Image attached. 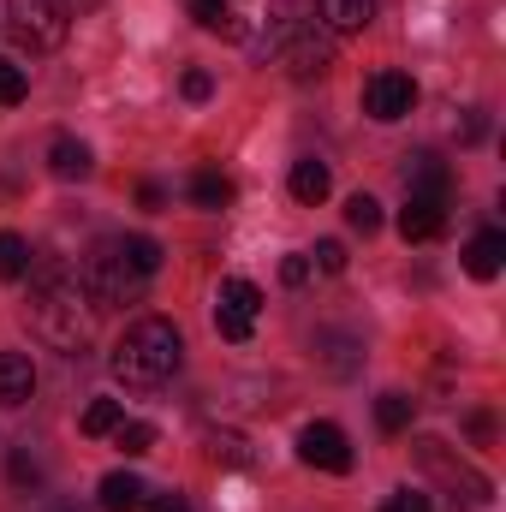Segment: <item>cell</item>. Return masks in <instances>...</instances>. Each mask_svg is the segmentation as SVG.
<instances>
[{
	"label": "cell",
	"mask_w": 506,
	"mask_h": 512,
	"mask_svg": "<svg viewBox=\"0 0 506 512\" xmlns=\"http://www.w3.org/2000/svg\"><path fill=\"white\" fill-rule=\"evenodd\" d=\"M155 268H161V245H155V239H143V233H131V239H102L96 251L84 256L78 286L90 292L96 310H108V304H137L143 286L155 280Z\"/></svg>",
	"instance_id": "6da1fadb"
},
{
	"label": "cell",
	"mask_w": 506,
	"mask_h": 512,
	"mask_svg": "<svg viewBox=\"0 0 506 512\" xmlns=\"http://www.w3.org/2000/svg\"><path fill=\"white\" fill-rule=\"evenodd\" d=\"M30 328H36L42 346H54V352H66V358L90 346V334H96V304H90V292L78 286V274H42L36 298H30Z\"/></svg>",
	"instance_id": "7a4b0ae2"
},
{
	"label": "cell",
	"mask_w": 506,
	"mask_h": 512,
	"mask_svg": "<svg viewBox=\"0 0 506 512\" xmlns=\"http://www.w3.org/2000/svg\"><path fill=\"white\" fill-rule=\"evenodd\" d=\"M179 358H185L179 328L167 316H143V322H131L126 334H120V346H114L108 364H114V376L126 387H161L179 370Z\"/></svg>",
	"instance_id": "3957f363"
},
{
	"label": "cell",
	"mask_w": 506,
	"mask_h": 512,
	"mask_svg": "<svg viewBox=\"0 0 506 512\" xmlns=\"http://www.w3.org/2000/svg\"><path fill=\"white\" fill-rule=\"evenodd\" d=\"M6 18H12V36L30 48V54H54L72 30V6L66 0H6Z\"/></svg>",
	"instance_id": "277c9868"
},
{
	"label": "cell",
	"mask_w": 506,
	"mask_h": 512,
	"mask_svg": "<svg viewBox=\"0 0 506 512\" xmlns=\"http://www.w3.org/2000/svg\"><path fill=\"white\" fill-rule=\"evenodd\" d=\"M417 459H423L429 477H441V483L453 489V501H465V507H489V477H477V471H471L465 459H453L441 441H423Z\"/></svg>",
	"instance_id": "5b68a950"
},
{
	"label": "cell",
	"mask_w": 506,
	"mask_h": 512,
	"mask_svg": "<svg viewBox=\"0 0 506 512\" xmlns=\"http://www.w3.org/2000/svg\"><path fill=\"white\" fill-rule=\"evenodd\" d=\"M256 310H262V292H256L251 280H221V298H215V328H221V340L245 346L251 328H256Z\"/></svg>",
	"instance_id": "8992f818"
},
{
	"label": "cell",
	"mask_w": 506,
	"mask_h": 512,
	"mask_svg": "<svg viewBox=\"0 0 506 512\" xmlns=\"http://www.w3.org/2000/svg\"><path fill=\"white\" fill-rule=\"evenodd\" d=\"M280 66H286V78H298V84L328 78V66H334V42L316 36V30H286V42H280Z\"/></svg>",
	"instance_id": "52a82bcc"
},
{
	"label": "cell",
	"mask_w": 506,
	"mask_h": 512,
	"mask_svg": "<svg viewBox=\"0 0 506 512\" xmlns=\"http://www.w3.org/2000/svg\"><path fill=\"white\" fill-rule=\"evenodd\" d=\"M417 108V84L405 78V72H376L370 84H364V114L381 120V126H393V120H405Z\"/></svg>",
	"instance_id": "ba28073f"
},
{
	"label": "cell",
	"mask_w": 506,
	"mask_h": 512,
	"mask_svg": "<svg viewBox=\"0 0 506 512\" xmlns=\"http://www.w3.org/2000/svg\"><path fill=\"white\" fill-rule=\"evenodd\" d=\"M298 453H304V465H316V471H334V477L352 471V441H346L334 423H310V429L298 435Z\"/></svg>",
	"instance_id": "9c48e42d"
},
{
	"label": "cell",
	"mask_w": 506,
	"mask_h": 512,
	"mask_svg": "<svg viewBox=\"0 0 506 512\" xmlns=\"http://www.w3.org/2000/svg\"><path fill=\"white\" fill-rule=\"evenodd\" d=\"M399 233H405V245L441 239V233H447V197H405V209H399Z\"/></svg>",
	"instance_id": "30bf717a"
},
{
	"label": "cell",
	"mask_w": 506,
	"mask_h": 512,
	"mask_svg": "<svg viewBox=\"0 0 506 512\" xmlns=\"http://www.w3.org/2000/svg\"><path fill=\"white\" fill-rule=\"evenodd\" d=\"M30 393H36V364L24 352H0V411L30 405Z\"/></svg>",
	"instance_id": "8fae6325"
},
{
	"label": "cell",
	"mask_w": 506,
	"mask_h": 512,
	"mask_svg": "<svg viewBox=\"0 0 506 512\" xmlns=\"http://www.w3.org/2000/svg\"><path fill=\"white\" fill-rule=\"evenodd\" d=\"M405 191H411V197H447V191H453L447 161H441V155H411V161H405Z\"/></svg>",
	"instance_id": "7c38bea8"
},
{
	"label": "cell",
	"mask_w": 506,
	"mask_h": 512,
	"mask_svg": "<svg viewBox=\"0 0 506 512\" xmlns=\"http://www.w3.org/2000/svg\"><path fill=\"white\" fill-rule=\"evenodd\" d=\"M501 268H506V233L489 227V233H477V239L465 245V274H471V280H495Z\"/></svg>",
	"instance_id": "4fadbf2b"
},
{
	"label": "cell",
	"mask_w": 506,
	"mask_h": 512,
	"mask_svg": "<svg viewBox=\"0 0 506 512\" xmlns=\"http://www.w3.org/2000/svg\"><path fill=\"white\" fill-rule=\"evenodd\" d=\"M90 167H96V161H90V149H84L78 137H54V143H48V173H54V179L72 185V179H90Z\"/></svg>",
	"instance_id": "5bb4252c"
},
{
	"label": "cell",
	"mask_w": 506,
	"mask_h": 512,
	"mask_svg": "<svg viewBox=\"0 0 506 512\" xmlns=\"http://www.w3.org/2000/svg\"><path fill=\"white\" fill-rule=\"evenodd\" d=\"M143 495H149V489H143L131 471H108V477H102V489H96V507H102V512H137V507H143Z\"/></svg>",
	"instance_id": "9a60e30c"
},
{
	"label": "cell",
	"mask_w": 506,
	"mask_h": 512,
	"mask_svg": "<svg viewBox=\"0 0 506 512\" xmlns=\"http://www.w3.org/2000/svg\"><path fill=\"white\" fill-rule=\"evenodd\" d=\"M370 18H376V0H322V24L334 36H358Z\"/></svg>",
	"instance_id": "2e32d148"
},
{
	"label": "cell",
	"mask_w": 506,
	"mask_h": 512,
	"mask_svg": "<svg viewBox=\"0 0 506 512\" xmlns=\"http://www.w3.org/2000/svg\"><path fill=\"white\" fill-rule=\"evenodd\" d=\"M233 197H239V191H233L227 173H215V167H197V173H191V203H197V209H227Z\"/></svg>",
	"instance_id": "e0dca14e"
},
{
	"label": "cell",
	"mask_w": 506,
	"mask_h": 512,
	"mask_svg": "<svg viewBox=\"0 0 506 512\" xmlns=\"http://www.w3.org/2000/svg\"><path fill=\"white\" fill-rule=\"evenodd\" d=\"M292 197L316 209V203L328 197V167H322V161H292Z\"/></svg>",
	"instance_id": "ac0fdd59"
},
{
	"label": "cell",
	"mask_w": 506,
	"mask_h": 512,
	"mask_svg": "<svg viewBox=\"0 0 506 512\" xmlns=\"http://www.w3.org/2000/svg\"><path fill=\"white\" fill-rule=\"evenodd\" d=\"M411 399L405 393H381L376 399V423H381V435H399V429H411Z\"/></svg>",
	"instance_id": "d6986e66"
},
{
	"label": "cell",
	"mask_w": 506,
	"mask_h": 512,
	"mask_svg": "<svg viewBox=\"0 0 506 512\" xmlns=\"http://www.w3.org/2000/svg\"><path fill=\"white\" fill-rule=\"evenodd\" d=\"M126 423V405L120 399H90V411H84V435H114Z\"/></svg>",
	"instance_id": "ffe728a7"
},
{
	"label": "cell",
	"mask_w": 506,
	"mask_h": 512,
	"mask_svg": "<svg viewBox=\"0 0 506 512\" xmlns=\"http://www.w3.org/2000/svg\"><path fill=\"white\" fill-rule=\"evenodd\" d=\"M30 274V245L18 233H0V280H24Z\"/></svg>",
	"instance_id": "44dd1931"
},
{
	"label": "cell",
	"mask_w": 506,
	"mask_h": 512,
	"mask_svg": "<svg viewBox=\"0 0 506 512\" xmlns=\"http://www.w3.org/2000/svg\"><path fill=\"white\" fill-rule=\"evenodd\" d=\"M24 96H30V72H24L18 60L0 54V108H18Z\"/></svg>",
	"instance_id": "7402d4cb"
},
{
	"label": "cell",
	"mask_w": 506,
	"mask_h": 512,
	"mask_svg": "<svg viewBox=\"0 0 506 512\" xmlns=\"http://www.w3.org/2000/svg\"><path fill=\"white\" fill-rule=\"evenodd\" d=\"M114 435H120V453H126V459H143V453L155 447V423H120Z\"/></svg>",
	"instance_id": "603a6c76"
},
{
	"label": "cell",
	"mask_w": 506,
	"mask_h": 512,
	"mask_svg": "<svg viewBox=\"0 0 506 512\" xmlns=\"http://www.w3.org/2000/svg\"><path fill=\"white\" fill-rule=\"evenodd\" d=\"M346 221H352V233H376V227H381V203L358 191V197L346 203Z\"/></svg>",
	"instance_id": "cb8c5ba5"
},
{
	"label": "cell",
	"mask_w": 506,
	"mask_h": 512,
	"mask_svg": "<svg viewBox=\"0 0 506 512\" xmlns=\"http://www.w3.org/2000/svg\"><path fill=\"white\" fill-rule=\"evenodd\" d=\"M191 18H197L203 30H233V12H227V0H191Z\"/></svg>",
	"instance_id": "d4e9b609"
},
{
	"label": "cell",
	"mask_w": 506,
	"mask_h": 512,
	"mask_svg": "<svg viewBox=\"0 0 506 512\" xmlns=\"http://www.w3.org/2000/svg\"><path fill=\"white\" fill-rule=\"evenodd\" d=\"M310 268H322V274H340V268H346V245H340V239H322V245L310 251Z\"/></svg>",
	"instance_id": "484cf974"
},
{
	"label": "cell",
	"mask_w": 506,
	"mask_h": 512,
	"mask_svg": "<svg viewBox=\"0 0 506 512\" xmlns=\"http://www.w3.org/2000/svg\"><path fill=\"white\" fill-rule=\"evenodd\" d=\"M209 453H215L221 465H251V453H245V441H239V435H215V441H209Z\"/></svg>",
	"instance_id": "4316f807"
},
{
	"label": "cell",
	"mask_w": 506,
	"mask_h": 512,
	"mask_svg": "<svg viewBox=\"0 0 506 512\" xmlns=\"http://www.w3.org/2000/svg\"><path fill=\"white\" fill-rule=\"evenodd\" d=\"M381 512H429V495L423 489H399V495H387Z\"/></svg>",
	"instance_id": "83f0119b"
},
{
	"label": "cell",
	"mask_w": 506,
	"mask_h": 512,
	"mask_svg": "<svg viewBox=\"0 0 506 512\" xmlns=\"http://www.w3.org/2000/svg\"><path fill=\"white\" fill-rule=\"evenodd\" d=\"M310 274H316V268H310V256H286V262H280V280H286V286H304Z\"/></svg>",
	"instance_id": "f1b7e54d"
},
{
	"label": "cell",
	"mask_w": 506,
	"mask_h": 512,
	"mask_svg": "<svg viewBox=\"0 0 506 512\" xmlns=\"http://www.w3.org/2000/svg\"><path fill=\"white\" fill-rule=\"evenodd\" d=\"M137 512H185V495H179V489H167V495H143V507Z\"/></svg>",
	"instance_id": "f546056e"
},
{
	"label": "cell",
	"mask_w": 506,
	"mask_h": 512,
	"mask_svg": "<svg viewBox=\"0 0 506 512\" xmlns=\"http://www.w3.org/2000/svg\"><path fill=\"white\" fill-rule=\"evenodd\" d=\"M179 90H185V96H191V102H209V90H215V84H209V72H197V66H191V72H185V84H179Z\"/></svg>",
	"instance_id": "4dcf8cb0"
},
{
	"label": "cell",
	"mask_w": 506,
	"mask_h": 512,
	"mask_svg": "<svg viewBox=\"0 0 506 512\" xmlns=\"http://www.w3.org/2000/svg\"><path fill=\"white\" fill-rule=\"evenodd\" d=\"M36 477H42V465L30 453H12V483H36Z\"/></svg>",
	"instance_id": "1f68e13d"
},
{
	"label": "cell",
	"mask_w": 506,
	"mask_h": 512,
	"mask_svg": "<svg viewBox=\"0 0 506 512\" xmlns=\"http://www.w3.org/2000/svg\"><path fill=\"white\" fill-rule=\"evenodd\" d=\"M78 6H96V0H78Z\"/></svg>",
	"instance_id": "d6a6232c"
}]
</instances>
